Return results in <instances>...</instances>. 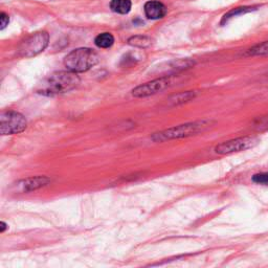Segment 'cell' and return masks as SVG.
Here are the masks:
<instances>
[{"instance_id": "cell-1", "label": "cell", "mask_w": 268, "mask_h": 268, "mask_svg": "<svg viewBox=\"0 0 268 268\" xmlns=\"http://www.w3.org/2000/svg\"><path fill=\"white\" fill-rule=\"evenodd\" d=\"M80 78L75 73L73 72H59L49 75L46 80H44L38 91L45 95H56L65 93L73 90L79 85Z\"/></svg>"}, {"instance_id": "cell-2", "label": "cell", "mask_w": 268, "mask_h": 268, "mask_svg": "<svg viewBox=\"0 0 268 268\" xmlns=\"http://www.w3.org/2000/svg\"><path fill=\"white\" fill-rule=\"evenodd\" d=\"M212 122L210 120H199V122L188 123L179 126L172 127V128L165 129L164 131L154 133L152 136V139L154 142H167L171 139H178L197 135V134L202 133L208 130Z\"/></svg>"}, {"instance_id": "cell-3", "label": "cell", "mask_w": 268, "mask_h": 268, "mask_svg": "<svg viewBox=\"0 0 268 268\" xmlns=\"http://www.w3.org/2000/svg\"><path fill=\"white\" fill-rule=\"evenodd\" d=\"M99 61L97 53L90 48H76L64 59L65 67L73 73H84L93 67Z\"/></svg>"}, {"instance_id": "cell-4", "label": "cell", "mask_w": 268, "mask_h": 268, "mask_svg": "<svg viewBox=\"0 0 268 268\" xmlns=\"http://www.w3.org/2000/svg\"><path fill=\"white\" fill-rule=\"evenodd\" d=\"M49 36L46 31H38L27 38L18 48V54L22 58H31L43 52L48 45Z\"/></svg>"}, {"instance_id": "cell-5", "label": "cell", "mask_w": 268, "mask_h": 268, "mask_svg": "<svg viewBox=\"0 0 268 268\" xmlns=\"http://www.w3.org/2000/svg\"><path fill=\"white\" fill-rule=\"evenodd\" d=\"M28 126V122L21 113L16 111H5L0 116V133L11 135L22 132Z\"/></svg>"}, {"instance_id": "cell-6", "label": "cell", "mask_w": 268, "mask_h": 268, "mask_svg": "<svg viewBox=\"0 0 268 268\" xmlns=\"http://www.w3.org/2000/svg\"><path fill=\"white\" fill-rule=\"evenodd\" d=\"M259 142L260 139L256 136H244L234 138L216 146L215 152L217 154L221 155L232 154V153H237L253 148L254 146H257L259 144Z\"/></svg>"}, {"instance_id": "cell-7", "label": "cell", "mask_w": 268, "mask_h": 268, "mask_svg": "<svg viewBox=\"0 0 268 268\" xmlns=\"http://www.w3.org/2000/svg\"><path fill=\"white\" fill-rule=\"evenodd\" d=\"M173 82H174L173 75H164V76H162V78L151 81L149 83H146V84L139 85L136 88H134L132 94L135 98L150 97V95L156 94L158 92L165 90V89L173 85Z\"/></svg>"}, {"instance_id": "cell-8", "label": "cell", "mask_w": 268, "mask_h": 268, "mask_svg": "<svg viewBox=\"0 0 268 268\" xmlns=\"http://www.w3.org/2000/svg\"><path fill=\"white\" fill-rule=\"evenodd\" d=\"M49 182H50L49 178L45 176H37V177H30V178H27V179L18 181L14 187L16 188V191H18V192L28 193V192H31V191L45 187Z\"/></svg>"}, {"instance_id": "cell-9", "label": "cell", "mask_w": 268, "mask_h": 268, "mask_svg": "<svg viewBox=\"0 0 268 268\" xmlns=\"http://www.w3.org/2000/svg\"><path fill=\"white\" fill-rule=\"evenodd\" d=\"M145 14L149 19H162L167 14L165 5L159 1H149L145 4Z\"/></svg>"}, {"instance_id": "cell-10", "label": "cell", "mask_w": 268, "mask_h": 268, "mask_svg": "<svg viewBox=\"0 0 268 268\" xmlns=\"http://www.w3.org/2000/svg\"><path fill=\"white\" fill-rule=\"evenodd\" d=\"M268 56V41L259 43L257 45L248 48L244 53V57H266Z\"/></svg>"}, {"instance_id": "cell-11", "label": "cell", "mask_w": 268, "mask_h": 268, "mask_svg": "<svg viewBox=\"0 0 268 268\" xmlns=\"http://www.w3.org/2000/svg\"><path fill=\"white\" fill-rule=\"evenodd\" d=\"M110 8L118 14H128L131 10L130 0H112Z\"/></svg>"}, {"instance_id": "cell-12", "label": "cell", "mask_w": 268, "mask_h": 268, "mask_svg": "<svg viewBox=\"0 0 268 268\" xmlns=\"http://www.w3.org/2000/svg\"><path fill=\"white\" fill-rule=\"evenodd\" d=\"M194 98H195L194 91H187V92H181L176 95H173V97L170 98L168 101H169V103H171L172 106H175V105H180L183 103H187V102L191 101Z\"/></svg>"}, {"instance_id": "cell-13", "label": "cell", "mask_w": 268, "mask_h": 268, "mask_svg": "<svg viewBox=\"0 0 268 268\" xmlns=\"http://www.w3.org/2000/svg\"><path fill=\"white\" fill-rule=\"evenodd\" d=\"M94 43L100 48H108L114 43V37L110 33H103L95 38Z\"/></svg>"}, {"instance_id": "cell-14", "label": "cell", "mask_w": 268, "mask_h": 268, "mask_svg": "<svg viewBox=\"0 0 268 268\" xmlns=\"http://www.w3.org/2000/svg\"><path fill=\"white\" fill-rule=\"evenodd\" d=\"M252 128L253 131L259 132V133H263V132L268 131V113L254 119L252 124Z\"/></svg>"}, {"instance_id": "cell-15", "label": "cell", "mask_w": 268, "mask_h": 268, "mask_svg": "<svg viewBox=\"0 0 268 268\" xmlns=\"http://www.w3.org/2000/svg\"><path fill=\"white\" fill-rule=\"evenodd\" d=\"M128 42L130 45L136 46V47H147L151 44V40L149 39V38L143 37V36L132 37V38H130Z\"/></svg>"}, {"instance_id": "cell-16", "label": "cell", "mask_w": 268, "mask_h": 268, "mask_svg": "<svg viewBox=\"0 0 268 268\" xmlns=\"http://www.w3.org/2000/svg\"><path fill=\"white\" fill-rule=\"evenodd\" d=\"M254 8H251V6H244V8H237V9H234L232 11H229L227 14L223 17V22H225L227 20H229V19L233 18V17H236L238 16L240 14H244V13H247V12H251V11H253Z\"/></svg>"}, {"instance_id": "cell-17", "label": "cell", "mask_w": 268, "mask_h": 268, "mask_svg": "<svg viewBox=\"0 0 268 268\" xmlns=\"http://www.w3.org/2000/svg\"><path fill=\"white\" fill-rule=\"evenodd\" d=\"M253 181L254 183L262 184V186H268V173H259L253 176Z\"/></svg>"}, {"instance_id": "cell-18", "label": "cell", "mask_w": 268, "mask_h": 268, "mask_svg": "<svg viewBox=\"0 0 268 268\" xmlns=\"http://www.w3.org/2000/svg\"><path fill=\"white\" fill-rule=\"evenodd\" d=\"M10 22V18L9 16L4 14V13H1V15H0V30H4L6 28V25L9 24Z\"/></svg>"}, {"instance_id": "cell-19", "label": "cell", "mask_w": 268, "mask_h": 268, "mask_svg": "<svg viewBox=\"0 0 268 268\" xmlns=\"http://www.w3.org/2000/svg\"><path fill=\"white\" fill-rule=\"evenodd\" d=\"M6 228H8V225H6V223L3 222V221L0 222V232L3 233Z\"/></svg>"}]
</instances>
